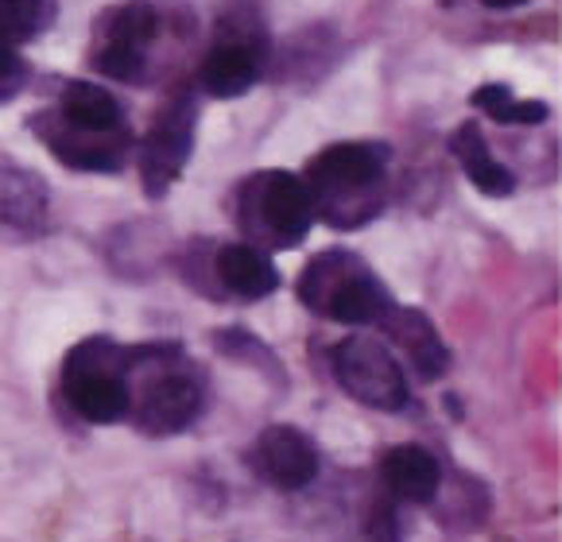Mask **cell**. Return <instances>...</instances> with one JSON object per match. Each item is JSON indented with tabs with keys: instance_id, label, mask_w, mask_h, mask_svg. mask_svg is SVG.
Returning <instances> with one entry per match:
<instances>
[{
	"instance_id": "obj_13",
	"label": "cell",
	"mask_w": 562,
	"mask_h": 542,
	"mask_svg": "<svg viewBox=\"0 0 562 542\" xmlns=\"http://www.w3.org/2000/svg\"><path fill=\"white\" fill-rule=\"evenodd\" d=\"M450 151L458 156L462 171L470 174V182L481 190V194H488V197H508V194H513V187H516L513 171L493 159V151H488V144H485V132H481L477 124L465 121L462 128L450 136Z\"/></svg>"
},
{
	"instance_id": "obj_14",
	"label": "cell",
	"mask_w": 562,
	"mask_h": 542,
	"mask_svg": "<svg viewBox=\"0 0 562 542\" xmlns=\"http://www.w3.org/2000/svg\"><path fill=\"white\" fill-rule=\"evenodd\" d=\"M217 280H222L225 291H233L240 298H265L280 283V271L272 268V260L260 248L225 245L217 252Z\"/></svg>"
},
{
	"instance_id": "obj_7",
	"label": "cell",
	"mask_w": 562,
	"mask_h": 542,
	"mask_svg": "<svg viewBox=\"0 0 562 542\" xmlns=\"http://www.w3.org/2000/svg\"><path fill=\"white\" fill-rule=\"evenodd\" d=\"M389 171V148L372 140H346L326 148L323 156L311 163V182L318 187V194L326 197H346L372 190Z\"/></svg>"
},
{
	"instance_id": "obj_15",
	"label": "cell",
	"mask_w": 562,
	"mask_h": 542,
	"mask_svg": "<svg viewBox=\"0 0 562 542\" xmlns=\"http://www.w3.org/2000/svg\"><path fill=\"white\" fill-rule=\"evenodd\" d=\"M257 75H260L257 50L245 47V43H222V47H214L206 55L199 82L210 98H240L248 86L257 82Z\"/></svg>"
},
{
	"instance_id": "obj_4",
	"label": "cell",
	"mask_w": 562,
	"mask_h": 542,
	"mask_svg": "<svg viewBox=\"0 0 562 542\" xmlns=\"http://www.w3.org/2000/svg\"><path fill=\"white\" fill-rule=\"evenodd\" d=\"M334 376L357 403L372 411H400L407 403V380L396 357L372 337H346L334 349Z\"/></svg>"
},
{
	"instance_id": "obj_6",
	"label": "cell",
	"mask_w": 562,
	"mask_h": 542,
	"mask_svg": "<svg viewBox=\"0 0 562 542\" xmlns=\"http://www.w3.org/2000/svg\"><path fill=\"white\" fill-rule=\"evenodd\" d=\"M156 39V9L148 0H128L124 9L109 16V27L101 35L93 63L101 75L116 78V82H136L144 75V50Z\"/></svg>"
},
{
	"instance_id": "obj_9",
	"label": "cell",
	"mask_w": 562,
	"mask_h": 542,
	"mask_svg": "<svg viewBox=\"0 0 562 542\" xmlns=\"http://www.w3.org/2000/svg\"><path fill=\"white\" fill-rule=\"evenodd\" d=\"M202 407V387L182 372H164L148 384L140 399V430L148 434H179L194 422Z\"/></svg>"
},
{
	"instance_id": "obj_8",
	"label": "cell",
	"mask_w": 562,
	"mask_h": 542,
	"mask_svg": "<svg viewBox=\"0 0 562 542\" xmlns=\"http://www.w3.org/2000/svg\"><path fill=\"white\" fill-rule=\"evenodd\" d=\"M252 461H257L260 477H265L268 485L283 488V493H299V488H306L318 477L315 442L295 427H268L265 434L257 438Z\"/></svg>"
},
{
	"instance_id": "obj_11",
	"label": "cell",
	"mask_w": 562,
	"mask_h": 542,
	"mask_svg": "<svg viewBox=\"0 0 562 542\" xmlns=\"http://www.w3.org/2000/svg\"><path fill=\"white\" fill-rule=\"evenodd\" d=\"M384 485L407 504H430L442 485V468L435 461V453L423 445H396L384 453Z\"/></svg>"
},
{
	"instance_id": "obj_21",
	"label": "cell",
	"mask_w": 562,
	"mask_h": 542,
	"mask_svg": "<svg viewBox=\"0 0 562 542\" xmlns=\"http://www.w3.org/2000/svg\"><path fill=\"white\" fill-rule=\"evenodd\" d=\"M485 9H516V4H524V0H481Z\"/></svg>"
},
{
	"instance_id": "obj_16",
	"label": "cell",
	"mask_w": 562,
	"mask_h": 542,
	"mask_svg": "<svg viewBox=\"0 0 562 542\" xmlns=\"http://www.w3.org/2000/svg\"><path fill=\"white\" fill-rule=\"evenodd\" d=\"M121 105H116L113 93H105L101 86L75 82L63 93V124L75 132H93V136H105V132H121Z\"/></svg>"
},
{
	"instance_id": "obj_1",
	"label": "cell",
	"mask_w": 562,
	"mask_h": 542,
	"mask_svg": "<svg viewBox=\"0 0 562 542\" xmlns=\"http://www.w3.org/2000/svg\"><path fill=\"white\" fill-rule=\"evenodd\" d=\"M299 298L315 314L346 326H369L389 314L392 298L384 283L353 252H323L306 263L299 280Z\"/></svg>"
},
{
	"instance_id": "obj_20",
	"label": "cell",
	"mask_w": 562,
	"mask_h": 542,
	"mask_svg": "<svg viewBox=\"0 0 562 542\" xmlns=\"http://www.w3.org/2000/svg\"><path fill=\"white\" fill-rule=\"evenodd\" d=\"M16 75H24V63H20L16 47L0 35V78H16Z\"/></svg>"
},
{
	"instance_id": "obj_17",
	"label": "cell",
	"mask_w": 562,
	"mask_h": 542,
	"mask_svg": "<svg viewBox=\"0 0 562 542\" xmlns=\"http://www.w3.org/2000/svg\"><path fill=\"white\" fill-rule=\"evenodd\" d=\"M47 144L55 148V156L63 159L67 167H78V171H116L121 167V148L113 144H98L93 140V132L75 128H63V132H47Z\"/></svg>"
},
{
	"instance_id": "obj_5",
	"label": "cell",
	"mask_w": 562,
	"mask_h": 542,
	"mask_svg": "<svg viewBox=\"0 0 562 542\" xmlns=\"http://www.w3.org/2000/svg\"><path fill=\"white\" fill-rule=\"evenodd\" d=\"M194 124H199V105H194L191 93L175 98L159 113V121L151 124L140 151V179L151 197H164L171 190V182L182 174L194 148Z\"/></svg>"
},
{
	"instance_id": "obj_3",
	"label": "cell",
	"mask_w": 562,
	"mask_h": 542,
	"mask_svg": "<svg viewBox=\"0 0 562 542\" xmlns=\"http://www.w3.org/2000/svg\"><path fill=\"white\" fill-rule=\"evenodd\" d=\"M245 217L248 229L272 245H299L315 217V194L299 174L268 171L245 187Z\"/></svg>"
},
{
	"instance_id": "obj_19",
	"label": "cell",
	"mask_w": 562,
	"mask_h": 542,
	"mask_svg": "<svg viewBox=\"0 0 562 542\" xmlns=\"http://www.w3.org/2000/svg\"><path fill=\"white\" fill-rule=\"evenodd\" d=\"M470 105L481 109L485 116H493L496 124H513L516 93L508 90V86H501V82H488V86H481V90H473Z\"/></svg>"
},
{
	"instance_id": "obj_10",
	"label": "cell",
	"mask_w": 562,
	"mask_h": 542,
	"mask_svg": "<svg viewBox=\"0 0 562 542\" xmlns=\"http://www.w3.org/2000/svg\"><path fill=\"white\" fill-rule=\"evenodd\" d=\"M381 326L389 329L392 346H400L407 357H412V364L419 369L423 380H439L442 372L450 369L447 341H442L435 321H430L423 310H415V306H389Z\"/></svg>"
},
{
	"instance_id": "obj_12",
	"label": "cell",
	"mask_w": 562,
	"mask_h": 542,
	"mask_svg": "<svg viewBox=\"0 0 562 542\" xmlns=\"http://www.w3.org/2000/svg\"><path fill=\"white\" fill-rule=\"evenodd\" d=\"M47 217V187L40 174L0 159V225L40 229Z\"/></svg>"
},
{
	"instance_id": "obj_2",
	"label": "cell",
	"mask_w": 562,
	"mask_h": 542,
	"mask_svg": "<svg viewBox=\"0 0 562 542\" xmlns=\"http://www.w3.org/2000/svg\"><path fill=\"white\" fill-rule=\"evenodd\" d=\"M133 353L109 346V341H86L67 357L63 369V392L67 403L90 422H121L133 411V392L124 384V364Z\"/></svg>"
},
{
	"instance_id": "obj_18",
	"label": "cell",
	"mask_w": 562,
	"mask_h": 542,
	"mask_svg": "<svg viewBox=\"0 0 562 542\" xmlns=\"http://www.w3.org/2000/svg\"><path fill=\"white\" fill-rule=\"evenodd\" d=\"M55 16L50 0H0V35L4 39H32Z\"/></svg>"
}]
</instances>
